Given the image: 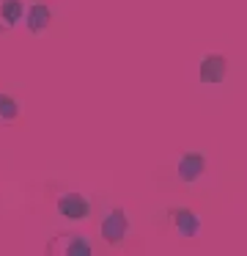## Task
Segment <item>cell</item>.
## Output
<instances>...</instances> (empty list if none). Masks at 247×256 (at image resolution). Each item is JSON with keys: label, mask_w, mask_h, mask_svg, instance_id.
I'll return each instance as SVG.
<instances>
[{"label": "cell", "mask_w": 247, "mask_h": 256, "mask_svg": "<svg viewBox=\"0 0 247 256\" xmlns=\"http://www.w3.org/2000/svg\"><path fill=\"white\" fill-rule=\"evenodd\" d=\"M58 210L60 215L71 218V220H82V218H88V212H91V206H88V198L80 193H66L58 198Z\"/></svg>", "instance_id": "obj_1"}, {"label": "cell", "mask_w": 247, "mask_h": 256, "mask_svg": "<svg viewBox=\"0 0 247 256\" xmlns=\"http://www.w3.org/2000/svg\"><path fill=\"white\" fill-rule=\"evenodd\" d=\"M228 72V61H225L223 56H206L201 64V80L203 83H220L223 80V74Z\"/></svg>", "instance_id": "obj_2"}, {"label": "cell", "mask_w": 247, "mask_h": 256, "mask_svg": "<svg viewBox=\"0 0 247 256\" xmlns=\"http://www.w3.org/2000/svg\"><path fill=\"white\" fill-rule=\"evenodd\" d=\"M124 232H126V220H124V215H121V212H110L107 220H104V226H102L104 240H107V242L124 240Z\"/></svg>", "instance_id": "obj_3"}, {"label": "cell", "mask_w": 247, "mask_h": 256, "mask_svg": "<svg viewBox=\"0 0 247 256\" xmlns=\"http://www.w3.org/2000/svg\"><path fill=\"white\" fill-rule=\"evenodd\" d=\"M203 166H206V160H203L201 154H184V157L179 160V174H181V179L192 182L195 176H201Z\"/></svg>", "instance_id": "obj_4"}, {"label": "cell", "mask_w": 247, "mask_h": 256, "mask_svg": "<svg viewBox=\"0 0 247 256\" xmlns=\"http://www.w3.org/2000/svg\"><path fill=\"white\" fill-rule=\"evenodd\" d=\"M47 25H49V8L44 6V3H33V6L27 8V28H30L33 34H41Z\"/></svg>", "instance_id": "obj_5"}, {"label": "cell", "mask_w": 247, "mask_h": 256, "mask_svg": "<svg viewBox=\"0 0 247 256\" xmlns=\"http://www.w3.org/2000/svg\"><path fill=\"white\" fill-rule=\"evenodd\" d=\"M22 17V0H3L0 3V20H3V28H14Z\"/></svg>", "instance_id": "obj_6"}, {"label": "cell", "mask_w": 247, "mask_h": 256, "mask_svg": "<svg viewBox=\"0 0 247 256\" xmlns=\"http://www.w3.org/2000/svg\"><path fill=\"white\" fill-rule=\"evenodd\" d=\"M66 254H91V245L85 242V237L82 234H71V240L66 242Z\"/></svg>", "instance_id": "obj_7"}, {"label": "cell", "mask_w": 247, "mask_h": 256, "mask_svg": "<svg viewBox=\"0 0 247 256\" xmlns=\"http://www.w3.org/2000/svg\"><path fill=\"white\" fill-rule=\"evenodd\" d=\"M16 116V102L11 96L0 94V118H14Z\"/></svg>", "instance_id": "obj_8"}, {"label": "cell", "mask_w": 247, "mask_h": 256, "mask_svg": "<svg viewBox=\"0 0 247 256\" xmlns=\"http://www.w3.org/2000/svg\"><path fill=\"white\" fill-rule=\"evenodd\" d=\"M179 228H181L184 234H195L198 220L192 218V212H181V218H179Z\"/></svg>", "instance_id": "obj_9"}, {"label": "cell", "mask_w": 247, "mask_h": 256, "mask_svg": "<svg viewBox=\"0 0 247 256\" xmlns=\"http://www.w3.org/2000/svg\"><path fill=\"white\" fill-rule=\"evenodd\" d=\"M0 30H3V25H0Z\"/></svg>", "instance_id": "obj_10"}]
</instances>
